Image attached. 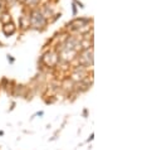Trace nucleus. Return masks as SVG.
Segmentation results:
<instances>
[{"label":"nucleus","mask_w":162,"mask_h":150,"mask_svg":"<svg viewBox=\"0 0 162 150\" xmlns=\"http://www.w3.org/2000/svg\"><path fill=\"white\" fill-rule=\"evenodd\" d=\"M76 11H77V8H76V5H73V13L76 14Z\"/></svg>","instance_id":"obj_1"}]
</instances>
